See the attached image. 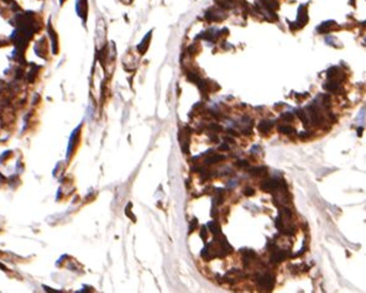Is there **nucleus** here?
Masks as SVG:
<instances>
[{
	"mask_svg": "<svg viewBox=\"0 0 366 293\" xmlns=\"http://www.w3.org/2000/svg\"><path fill=\"white\" fill-rule=\"evenodd\" d=\"M256 281H257V283H259L260 287L266 288V289H271L272 286H273V277L270 276V274H267V273L257 276V280H256Z\"/></svg>",
	"mask_w": 366,
	"mask_h": 293,
	"instance_id": "1",
	"label": "nucleus"
},
{
	"mask_svg": "<svg viewBox=\"0 0 366 293\" xmlns=\"http://www.w3.org/2000/svg\"><path fill=\"white\" fill-rule=\"evenodd\" d=\"M225 157L222 156V155H212L209 157L205 158V163L207 164H213V163H218L219 161H223Z\"/></svg>",
	"mask_w": 366,
	"mask_h": 293,
	"instance_id": "2",
	"label": "nucleus"
},
{
	"mask_svg": "<svg viewBox=\"0 0 366 293\" xmlns=\"http://www.w3.org/2000/svg\"><path fill=\"white\" fill-rule=\"evenodd\" d=\"M209 226H210V231H212L215 236H218L219 234H220V226H219L218 223H215V222L209 223Z\"/></svg>",
	"mask_w": 366,
	"mask_h": 293,
	"instance_id": "3",
	"label": "nucleus"
},
{
	"mask_svg": "<svg viewBox=\"0 0 366 293\" xmlns=\"http://www.w3.org/2000/svg\"><path fill=\"white\" fill-rule=\"evenodd\" d=\"M271 126H272V122H271V121H267V120H265V121H262V122L259 125V129H260L261 131H267V130H270V129H271Z\"/></svg>",
	"mask_w": 366,
	"mask_h": 293,
	"instance_id": "4",
	"label": "nucleus"
},
{
	"mask_svg": "<svg viewBox=\"0 0 366 293\" xmlns=\"http://www.w3.org/2000/svg\"><path fill=\"white\" fill-rule=\"evenodd\" d=\"M280 131H281V133H285V134H289V133L293 131V129H292L291 126L283 125V126H280Z\"/></svg>",
	"mask_w": 366,
	"mask_h": 293,
	"instance_id": "5",
	"label": "nucleus"
},
{
	"mask_svg": "<svg viewBox=\"0 0 366 293\" xmlns=\"http://www.w3.org/2000/svg\"><path fill=\"white\" fill-rule=\"evenodd\" d=\"M200 236H202V237H203L204 240L207 239V236H208V234H207V229H205V228H203V229H202V233H200Z\"/></svg>",
	"mask_w": 366,
	"mask_h": 293,
	"instance_id": "6",
	"label": "nucleus"
},
{
	"mask_svg": "<svg viewBox=\"0 0 366 293\" xmlns=\"http://www.w3.org/2000/svg\"><path fill=\"white\" fill-rule=\"evenodd\" d=\"M245 194H246V195H251V194H254V189H251V188H246V189H245Z\"/></svg>",
	"mask_w": 366,
	"mask_h": 293,
	"instance_id": "7",
	"label": "nucleus"
}]
</instances>
